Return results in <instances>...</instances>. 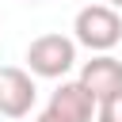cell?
<instances>
[{
  "label": "cell",
  "instance_id": "6",
  "mask_svg": "<svg viewBox=\"0 0 122 122\" xmlns=\"http://www.w3.org/2000/svg\"><path fill=\"white\" fill-rule=\"evenodd\" d=\"M95 122H122V92L99 103V111H95Z\"/></svg>",
  "mask_w": 122,
  "mask_h": 122
},
{
  "label": "cell",
  "instance_id": "4",
  "mask_svg": "<svg viewBox=\"0 0 122 122\" xmlns=\"http://www.w3.org/2000/svg\"><path fill=\"white\" fill-rule=\"evenodd\" d=\"M95 111L99 103L80 80H61V88L50 95V107H46V114H53L57 122H95Z\"/></svg>",
  "mask_w": 122,
  "mask_h": 122
},
{
  "label": "cell",
  "instance_id": "9",
  "mask_svg": "<svg viewBox=\"0 0 122 122\" xmlns=\"http://www.w3.org/2000/svg\"><path fill=\"white\" fill-rule=\"evenodd\" d=\"M27 4H38V0H27Z\"/></svg>",
  "mask_w": 122,
  "mask_h": 122
},
{
  "label": "cell",
  "instance_id": "7",
  "mask_svg": "<svg viewBox=\"0 0 122 122\" xmlns=\"http://www.w3.org/2000/svg\"><path fill=\"white\" fill-rule=\"evenodd\" d=\"M34 122H57V118H53V114H46V111H42V114H38V118H34Z\"/></svg>",
  "mask_w": 122,
  "mask_h": 122
},
{
  "label": "cell",
  "instance_id": "3",
  "mask_svg": "<svg viewBox=\"0 0 122 122\" xmlns=\"http://www.w3.org/2000/svg\"><path fill=\"white\" fill-rule=\"evenodd\" d=\"M38 99L34 76L19 65H0V114L4 118H27Z\"/></svg>",
  "mask_w": 122,
  "mask_h": 122
},
{
  "label": "cell",
  "instance_id": "2",
  "mask_svg": "<svg viewBox=\"0 0 122 122\" xmlns=\"http://www.w3.org/2000/svg\"><path fill=\"white\" fill-rule=\"evenodd\" d=\"M72 65H76V38H65V34H38V38L27 46V69H30V76L61 80Z\"/></svg>",
  "mask_w": 122,
  "mask_h": 122
},
{
  "label": "cell",
  "instance_id": "8",
  "mask_svg": "<svg viewBox=\"0 0 122 122\" xmlns=\"http://www.w3.org/2000/svg\"><path fill=\"white\" fill-rule=\"evenodd\" d=\"M107 8H114V11H118V8H122V0H107Z\"/></svg>",
  "mask_w": 122,
  "mask_h": 122
},
{
  "label": "cell",
  "instance_id": "1",
  "mask_svg": "<svg viewBox=\"0 0 122 122\" xmlns=\"http://www.w3.org/2000/svg\"><path fill=\"white\" fill-rule=\"evenodd\" d=\"M72 38L80 42V46H88L92 53H107V50H114L118 42H122V19H118V11L114 8H107V4H88V8H80L76 11V19H72Z\"/></svg>",
  "mask_w": 122,
  "mask_h": 122
},
{
  "label": "cell",
  "instance_id": "5",
  "mask_svg": "<svg viewBox=\"0 0 122 122\" xmlns=\"http://www.w3.org/2000/svg\"><path fill=\"white\" fill-rule=\"evenodd\" d=\"M76 80L92 92L95 103H103V99H111V95L122 92V61L111 57V53H95L92 61H84V69H80Z\"/></svg>",
  "mask_w": 122,
  "mask_h": 122
}]
</instances>
